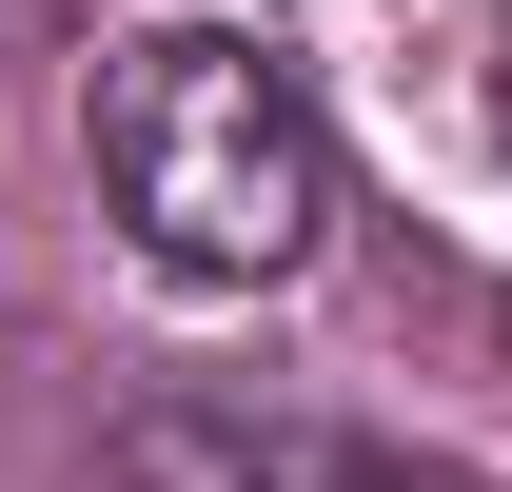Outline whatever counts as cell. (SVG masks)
<instances>
[{
  "mask_svg": "<svg viewBox=\"0 0 512 492\" xmlns=\"http://www.w3.org/2000/svg\"><path fill=\"white\" fill-rule=\"evenodd\" d=\"M119 492H394V453L335 414H256V394H158L119 433Z\"/></svg>",
  "mask_w": 512,
  "mask_h": 492,
  "instance_id": "7a4b0ae2",
  "label": "cell"
},
{
  "mask_svg": "<svg viewBox=\"0 0 512 492\" xmlns=\"http://www.w3.org/2000/svg\"><path fill=\"white\" fill-rule=\"evenodd\" d=\"M99 197H119V237L197 296H256V276H296L335 237V138L296 99V60H256L217 20H158L99 60Z\"/></svg>",
  "mask_w": 512,
  "mask_h": 492,
  "instance_id": "6da1fadb",
  "label": "cell"
},
{
  "mask_svg": "<svg viewBox=\"0 0 512 492\" xmlns=\"http://www.w3.org/2000/svg\"><path fill=\"white\" fill-rule=\"evenodd\" d=\"M493 138H512V40H493Z\"/></svg>",
  "mask_w": 512,
  "mask_h": 492,
  "instance_id": "3957f363",
  "label": "cell"
}]
</instances>
